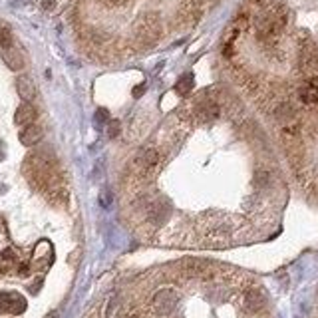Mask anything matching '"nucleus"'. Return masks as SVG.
I'll use <instances>...</instances> for the list:
<instances>
[{
	"mask_svg": "<svg viewBox=\"0 0 318 318\" xmlns=\"http://www.w3.org/2000/svg\"><path fill=\"white\" fill-rule=\"evenodd\" d=\"M298 64L304 74L308 76L318 74V46L308 36H302L298 42Z\"/></svg>",
	"mask_w": 318,
	"mask_h": 318,
	"instance_id": "nucleus-3",
	"label": "nucleus"
},
{
	"mask_svg": "<svg viewBox=\"0 0 318 318\" xmlns=\"http://www.w3.org/2000/svg\"><path fill=\"white\" fill-rule=\"evenodd\" d=\"M256 183L258 185H267L269 183V173L267 171H258L256 173Z\"/></svg>",
	"mask_w": 318,
	"mask_h": 318,
	"instance_id": "nucleus-18",
	"label": "nucleus"
},
{
	"mask_svg": "<svg viewBox=\"0 0 318 318\" xmlns=\"http://www.w3.org/2000/svg\"><path fill=\"white\" fill-rule=\"evenodd\" d=\"M163 32L161 16L157 12H143L133 24V40L139 48H151L159 42Z\"/></svg>",
	"mask_w": 318,
	"mask_h": 318,
	"instance_id": "nucleus-2",
	"label": "nucleus"
},
{
	"mask_svg": "<svg viewBox=\"0 0 318 318\" xmlns=\"http://www.w3.org/2000/svg\"><path fill=\"white\" fill-rule=\"evenodd\" d=\"M177 306V295L169 291V288H163V291H159L155 297H153V310L161 316L173 312V308Z\"/></svg>",
	"mask_w": 318,
	"mask_h": 318,
	"instance_id": "nucleus-5",
	"label": "nucleus"
},
{
	"mask_svg": "<svg viewBox=\"0 0 318 318\" xmlns=\"http://www.w3.org/2000/svg\"><path fill=\"white\" fill-rule=\"evenodd\" d=\"M12 46H14V38H12L10 28L0 26V48L6 50V48H12Z\"/></svg>",
	"mask_w": 318,
	"mask_h": 318,
	"instance_id": "nucleus-15",
	"label": "nucleus"
},
{
	"mask_svg": "<svg viewBox=\"0 0 318 318\" xmlns=\"http://www.w3.org/2000/svg\"><path fill=\"white\" fill-rule=\"evenodd\" d=\"M267 304V298L261 291H256V288H253V291H249L245 295V308L249 312H261Z\"/></svg>",
	"mask_w": 318,
	"mask_h": 318,
	"instance_id": "nucleus-12",
	"label": "nucleus"
},
{
	"mask_svg": "<svg viewBox=\"0 0 318 318\" xmlns=\"http://www.w3.org/2000/svg\"><path fill=\"white\" fill-rule=\"evenodd\" d=\"M118 133H120V122H111L109 127H107V135L109 137H115Z\"/></svg>",
	"mask_w": 318,
	"mask_h": 318,
	"instance_id": "nucleus-17",
	"label": "nucleus"
},
{
	"mask_svg": "<svg viewBox=\"0 0 318 318\" xmlns=\"http://www.w3.org/2000/svg\"><path fill=\"white\" fill-rule=\"evenodd\" d=\"M48 318H58V312H50V316Z\"/></svg>",
	"mask_w": 318,
	"mask_h": 318,
	"instance_id": "nucleus-22",
	"label": "nucleus"
},
{
	"mask_svg": "<svg viewBox=\"0 0 318 318\" xmlns=\"http://www.w3.org/2000/svg\"><path fill=\"white\" fill-rule=\"evenodd\" d=\"M98 122H100V124L107 122V111H106V109H98Z\"/></svg>",
	"mask_w": 318,
	"mask_h": 318,
	"instance_id": "nucleus-20",
	"label": "nucleus"
},
{
	"mask_svg": "<svg viewBox=\"0 0 318 318\" xmlns=\"http://www.w3.org/2000/svg\"><path fill=\"white\" fill-rule=\"evenodd\" d=\"M100 203H102V207H109V203H111V195H109V191H104V193L100 195Z\"/></svg>",
	"mask_w": 318,
	"mask_h": 318,
	"instance_id": "nucleus-19",
	"label": "nucleus"
},
{
	"mask_svg": "<svg viewBox=\"0 0 318 318\" xmlns=\"http://www.w3.org/2000/svg\"><path fill=\"white\" fill-rule=\"evenodd\" d=\"M159 151L155 148H143L135 159H133V171L139 177H148L151 171H155V167L159 165Z\"/></svg>",
	"mask_w": 318,
	"mask_h": 318,
	"instance_id": "nucleus-4",
	"label": "nucleus"
},
{
	"mask_svg": "<svg viewBox=\"0 0 318 318\" xmlns=\"http://www.w3.org/2000/svg\"><path fill=\"white\" fill-rule=\"evenodd\" d=\"M286 20H288V12L282 4L269 6L256 18V38L267 44H275L284 30Z\"/></svg>",
	"mask_w": 318,
	"mask_h": 318,
	"instance_id": "nucleus-1",
	"label": "nucleus"
},
{
	"mask_svg": "<svg viewBox=\"0 0 318 318\" xmlns=\"http://www.w3.org/2000/svg\"><path fill=\"white\" fill-rule=\"evenodd\" d=\"M275 118L282 127H295L297 126V109L291 104H280L275 109Z\"/></svg>",
	"mask_w": 318,
	"mask_h": 318,
	"instance_id": "nucleus-9",
	"label": "nucleus"
},
{
	"mask_svg": "<svg viewBox=\"0 0 318 318\" xmlns=\"http://www.w3.org/2000/svg\"><path fill=\"white\" fill-rule=\"evenodd\" d=\"M42 137H44V131H42V127L36 126V124L26 126V127H22V131H20V143H22V146H26V148H32V146H36V143H40Z\"/></svg>",
	"mask_w": 318,
	"mask_h": 318,
	"instance_id": "nucleus-10",
	"label": "nucleus"
},
{
	"mask_svg": "<svg viewBox=\"0 0 318 318\" xmlns=\"http://www.w3.org/2000/svg\"><path fill=\"white\" fill-rule=\"evenodd\" d=\"M195 115L199 122H213L217 115H219V104L215 100H199L195 104Z\"/></svg>",
	"mask_w": 318,
	"mask_h": 318,
	"instance_id": "nucleus-7",
	"label": "nucleus"
},
{
	"mask_svg": "<svg viewBox=\"0 0 318 318\" xmlns=\"http://www.w3.org/2000/svg\"><path fill=\"white\" fill-rule=\"evenodd\" d=\"M98 2H102L106 6H111V8H118V6H126L129 0H98Z\"/></svg>",
	"mask_w": 318,
	"mask_h": 318,
	"instance_id": "nucleus-16",
	"label": "nucleus"
},
{
	"mask_svg": "<svg viewBox=\"0 0 318 318\" xmlns=\"http://www.w3.org/2000/svg\"><path fill=\"white\" fill-rule=\"evenodd\" d=\"M16 92L24 102H32L36 98V85L32 82V78L28 76H18L16 80Z\"/></svg>",
	"mask_w": 318,
	"mask_h": 318,
	"instance_id": "nucleus-11",
	"label": "nucleus"
},
{
	"mask_svg": "<svg viewBox=\"0 0 318 318\" xmlns=\"http://www.w3.org/2000/svg\"><path fill=\"white\" fill-rule=\"evenodd\" d=\"M2 60H4V64H6L10 70H14V72H18V70L24 68V58H22V54H20L14 46L2 50Z\"/></svg>",
	"mask_w": 318,
	"mask_h": 318,
	"instance_id": "nucleus-13",
	"label": "nucleus"
},
{
	"mask_svg": "<svg viewBox=\"0 0 318 318\" xmlns=\"http://www.w3.org/2000/svg\"><path fill=\"white\" fill-rule=\"evenodd\" d=\"M36 118H38V111H36V107H34L30 102H24V104L16 109V113H14V122H16V126H20V127L32 126V124L36 122Z\"/></svg>",
	"mask_w": 318,
	"mask_h": 318,
	"instance_id": "nucleus-8",
	"label": "nucleus"
},
{
	"mask_svg": "<svg viewBox=\"0 0 318 318\" xmlns=\"http://www.w3.org/2000/svg\"><path fill=\"white\" fill-rule=\"evenodd\" d=\"M143 90H146V88H143V85H139V88H135V90H133V96H141V94H143Z\"/></svg>",
	"mask_w": 318,
	"mask_h": 318,
	"instance_id": "nucleus-21",
	"label": "nucleus"
},
{
	"mask_svg": "<svg viewBox=\"0 0 318 318\" xmlns=\"http://www.w3.org/2000/svg\"><path fill=\"white\" fill-rule=\"evenodd\" d=\"M193 85H195L193 74H185V76H181L179 82H177V92H179L181 96H187V94L193 90Z\"/></svg>",
	"mask_w": 318,
	"mask_h": 318,
	"instance_id": "nucleus-14",
	"label": "nucleus"
},
{
	"mask_svg": "<svg viewBox=\"0 0 318 318\" xmlns=\"http://www.w3.org/2000/svg\"><path fill=\"white\" fill-rule=\"evenodd\" d=\"M298 98L304 106L318 104V76H308L306 82L298 88Z\"/></svg>",
	"mask_w": 318,
	"mask_h": 318,
	"instance_id": "nucleus-6",
	"label": "nucleus"
}]
</instances>
